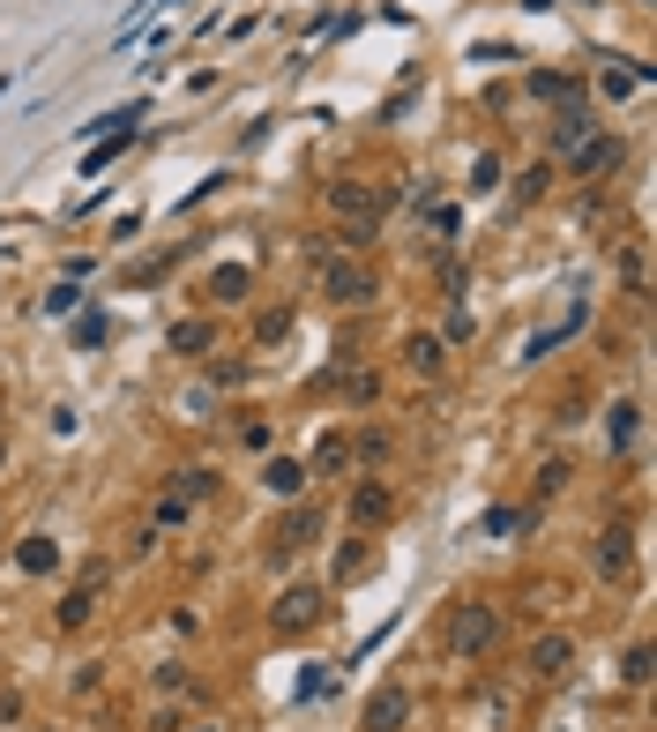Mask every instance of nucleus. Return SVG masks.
Returning a JSON list of instances; mask_svg holds the SVG:
<instances>
[{
  "label": "nucleus",
  "mask_w": 657,
  "mask_h": 732,
  "mask_svg": "<svg viewBox=\"0 0 657 732\" xmlns=\"http://www.w3.org/2000/svg\"><path fill=\"white\" fill-rule=\"evenodd\" d=\"M329 209L344 217L352 247H366V240H374V225H381V195H374V187H359V179H336V187H329Z\"/></svg>",
  "instance_id": "1"
},
{
  "label": "nucleus",
  "mask_w": 657,
  "mask_h": 732,
  "mask_svg": "<svg viewBox=\"0 0 657 732\" xmlns=\"http://www.w3.org/2000/svg\"><path fill=\"white\" fill-rule=\"evenodd\" d=\"M493 635H501L493 606L463 598V606H455V621H449V657H479V651H493Z\"/></svg>",
  "instance_id": "2"
},
{
  "label": "nucleus",
  "mask_w": 657,
  "mask_h": 732,
  "mask_svg": "<svg viewBox=\"0 0 657 732\" xmlns=\"http://www.w3.org/2000/svg\"><path fill=\"white\" fill-rule=\"evenodd\" d=\"M322 300L329 306H366L374 300V270H366V262H336V254H322Z\"/></svg>",
  "instance_id": "3"
},
{
  "label": "nucleus",
  "mask_w": 657,
  "mask_h": 732,
  "mask_svg": "<svg viewBox=\"0 0 657 732\" xmlns=\"http://www.w3.org/2000/svg\"><path fill=\"white\" fill-rule=\"evenodd\" d=\"M322 613H329V591H322V583H300V591H284V598H277L269 628H277V635H300V628H314Z\"/></svg>",
  "instance_id": "4"
},
{
  "label": "nucleus",
  "mask_w": 657,
  "mask_h": 732,
  "mask_svg": "<svg viewBox=\"0 0 657 732\" xmlns=\"http://www.w3.org/2000/svg\"><path fill=\"white\" fill-rule=\"evenodd\" d=\"M105 576H112L105 560H90V568H82V583H76V591H68V606H60V628H82V621H90V606H98Z\"/></svg>",
  "instance_id": "5"
},
{
  "label": "nucleus",
  "mask_w": 657,
  "mask_h": 732,
  "mask_svg": "<svg viewBox=\"0 0 657 732\" xmlns=\"http://www.w3.org/2000/svg\"><path fill=\"white\" fill-rule=\"evenodd\" d=\"M404 718H411V695H404V687H381L374 703H366V732H404Z\"/></svg>",
  "instance_id": "6"
},
{
  "label": "nucleus",
  "mask_w": 657,
  "mask_h": 732,
  "mask_svg": "<svg viewBox=\"0 0 657 732\" xmlns=\"http://www.w3.org/2000/svg\"><path fill=\"white\" fill-rule=\"evenodd\" d=\"M612 165H620V143H612V135H582V143H576V173L582 179L612 173Z\"/></svg>",
  "instance_id": "7"
},
{
  "label": "nucleus",
  "mask_w": 657,
  "mask_h": 732,
  "mask_svg": "<svg viewBox=\"0 0 657 732\" xmlns=\"http://www.w3.org/2000/svg\"><path fill=\"white\" fill-rule=\"evenodd\" d=\"M568 657H576L568 635H538V643H531V673H538V681H553V673H568Z\"/></svg>",
  "instance_id": "8"
},
{
  "label": "nucleus",
  "mask_w": 657,
  "mask_h": 732,
  "mask_svg": "<svg viewBox=\"0 0 657 732\" xmlns=\"http://www.w3.org/2000/svg\"><path fill=\"white\" fill-rule=\"evenodd\" d=\"M389 516H396V501H389L381 486H359L352 494V524H389Z\"/></svg>",
  "instance_id": "9"
},
{
  "label": "nucleus",
  "mask_w": 657,
  "mask_h": 732,
  "mask_svg": "<svg viewBox=\"0 0 657 732\" xmlns=\"http://www.w3.org/2000/svg\"><path fill=\"white\" fill-rule=\"evenodd\" d=\"M404 367H411V374H441V336H426V329H419V336L404 344Z\"/></svg>",
  "instance_id": "10"
},
{
  "label": "nucleus",
  "mask_w": 657,
  "mask_h": 732,
  "mask_svg": "<svg viewBox=\"0 0 657 732\" xmlns=\"http://www.w3.org/2000/svg\"><path fill=\"white\" fill-rule=\"evenodd\" d=\"M314 530H322V524H314V508H306V516H292V524L277 530V546H269V554H300V546L314 538Z\"/></svg>",
  "instance_id": "11"
},
{
  "label": "nucleus",
  "mask_w": 657,
  "mask_h": 732,
  "mask_svg": "<svg viewBox=\"0 0 657 732\" xmlns=\"http://www.w3.org/2000/svg\"><path fill=\"white\" fill-rule=\"evenodd\" d=\"M635 419H643V411H635V397H620V404H612V449H635Z\"/></svg>",
  "instance_id": "12"
},
{
  "label": "nucleus",
  "mask_w": 657,
  "mask_h": 732,
  "mask_svg": "<svg viewBox=\"0 0 657 732\" xmlns=\"http://www.w3.org/2000/svg\"><path fill=\"white\" fill-rule=\"evenodd\" d=\"M16 560H23V576H52V560H60V554H52V538H23V554H16Z\"/></svg>",
  "instance_id": "13"
},
{
  "label": "nucleus",
  "mask_w": 657,
  "mask_h": 732,
  "mask_svg": "<svg viewBox=\"0 0 657 732\" xmlns=\"http://www.w3.org/2000/svg\"><path fill=\"white\" fill-rule=\"evenodd\" d=\"M628 568V538L612 530V538H598V576H620Z\"/></svg>",
  "instance_id": "14"
},
{
  "label": "nucleus",
  "mask_w": 657,
  "mask_h": 732,
  "mask_svg": "<svg viewBox=\"0 0 657 732\" xmlns=\"http://www.w3.org/2000/svg\"><path fill=\"white\" fill-rule=\"evenodd\" d=\"M239 292H247V270H239V262H225V270L209 277V300H239Z\"/></svg>",
  "instance_id": "15"
},
{
  "label": "nucleus",
  "mask_w": 657,
  "mask_h": 732,
  "mask_svg": "<svg viewBox=\"0 0 657 732\" xmlns=\"http://www.w3.org/2000/svg\"><path fill=\"white\" fill-rule=\"evenodd\" d=\"M300 486H306V471H300V463H269V494L300 501Z\"/></svg>",
  "instance_id": "16"
},
{
  "label": "nucleus",
  "mask_w": 657,
  "mask_h": 732,
  "mask_svg": "<svg viewBox=\"0 0 657 732\" xmlns=\"http://www.w3.org/2000/svg\"><path fill=\"white\" fill-rule=\"evenodd\" d=\"M582 135H590V120H582L576 105H568V113H560V120H553V143H560V150H576Z\"/></svg>",
  "instance_id": "17"
},
{
  "label": "nucleus",
  "mask_w": 657,
  "mask_h": 732,
  "mask_svg": "<svg viewBox=\"0 0 657 732\" xmlns=\"http://www.w3.org/2000/svg\"><path fill=\"white\" fill-rule=\"evenodd\" d=\"M173 352H209V329L203 322H179L173 329Z\"/></svg>",
  "instance_id": "18"
},
{
  "label": "nucleus",
  "mask_w": 657,
  "mask_h": 732,
  "mask_svg": "<svg viewBox=\"0 0 657 732\" xmlns=\"http://www.w3.org/2000/svg\"><path fill=\"white\" fill-rule=\"evenodd\" d=\"M344 456H352V441H322L314 449V471H344Z\"/></svg>",
  "instance_id": "19"
}]
</instances>
